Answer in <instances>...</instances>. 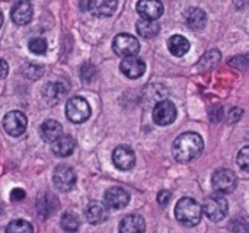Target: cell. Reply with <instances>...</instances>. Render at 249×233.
Segmentation results:
<instances>
[{
	"instance_id": "f1b7e54d",
	"label": "cell",
	"mask_w": 249,
	"mask_h": 233,
	"mask_svg": "<svg viewBox=\"0 0 249 233\" xmlns=\"http://www.w3.org/2000/svg\"><path fill=\"white\" fill-rule=\"evenodd\" d=\"M169 200H171V193H169V191L163 190V191H160V193L158 194V203H159L160 206H166V204L169 203Z\"/></svg>"
},
{
	"instance_id": "484cf974",
	"label": "cell",
	"mask_w": 249,
	"mask_h": 233,
	"mask_svg": "<svg viewBox=\"0 0 249 233\" xmlns=\"http://www.w3.org/2000/svg\"><path fill=\"white\" fill-rule=\"evenodd\" d=\"M28 48H29L31 53H34V54H36V55H42V54L47 53L48 45H47V41H45L44 38L35 36V38H31V39H29Z\"/></svg>"
},
{
	"instance_id": "8992f818",
	"label": "cell",
	"mask_w": 249,
	"mask_h": 233,
	"mask_svg": "<svg viewBox=\"0 0 249 233\" xmlns=\"http://www.w3.org/2000/svg\"><path fill=\"white\" fill-rule=\"evenodd\" d=\"M28 127V118L20 111H10L3 117V128L12 137H18L25 133Z\"/></svg>"
},
{
	"instance_id": "4316f807",
	"label": "cell",
	"mask_w": 249,
	"mask_h": 233,
	"mask_svg": "<svg viewBox=\"0 0 249 233\" xmlns=\"http://www.w3.org/2000/svg\"><path fill=\"white\" fill-rule=\"evenodd\" d=\"M6 231L7 232H13V233H28V232H34V228H32V225L31 223H28V222H25V220H22V219H18V220H13V222H10L9 223V226L6 228Z\"/></svg>"
},
{
	"instance_id": "30bf717a",
	"label": "cell",
	"mask_w": 249,
	"mask_h": 233,
	"mask_svg": "<svg viewBox=\"0 0 249 233\" xmlns=\"http://www.w3.org/2000/svg\"><path fill=\"white\" fill-rule=\"evenodd\" d=\"M104 203L111 210H121L130 203V194L121 187H112L105 191Z\"/></svg>"
},
{
	"instance_id": "9c48e42d",
	"label": "cell",
	"mask_w": 249,
	"mask_h": 233,
	"mask_svg": "<svg viewBox=\"0 0 249 233\" xmlns=\"http://www.w3.org/2000/svg\"><path fill=\"white\" fill-rule=\"evenodd\" d=\"M53 182L60 191H70L76 184V174L67 165H60L55 168L53 175Z\"/></svg>"
},
{
	"instance_id": "52a82bcc",
	"label": "cell",
	"mask_w": 249,
	"mask_h": 233,
	"mask_svg": "<svg viewBox=\"0 0 249 233\" xmlns=\"http://www.w3.org/2000/svg\"><path fill=\"white\" fill-rule=\"evenodd\" d=\"M236 175L231 169H219L213 174V188L220 194H229L236 188Z\"/></svg>"
},
{
	"instance_id": "4fadbf2b",
	"label": "cell",
	"mask_w": 249,
	"mask_h": 233,
	"mask_svg": "<svg viewBox=\"0 0 249 233\" xmlns=\"http://www.w3.org/2000/svg\"><path fill=\"white\" fill-rule=\"evenodd\" d=\"M34 16V9L28 0H20L13 4L10 10V18L16 25H28L32 20Z\"/></svg>"
},
{
	"instance_id": "ba28073f",
	"label": "cell",
	"mask_w": 249,
	"mask_h": 233,
	"mask_svg": "<svg viewBox=\"0 0 249 233\" xmlns=\"http://www.w3.org/2000/svg\"><path fill=\"white\" fill-rule=\"evenodd\" d=\"M177 107L171 101H160L153 108V121L158 125H169L177 120Z\"/></svg>"
},
{
	"instance_id": "ffe728a7",
	"label": "cell",
	"mask_w": 249,
	"mask_h": 233,
	"mask_svg": "<svg viewBox=\"0 0 249 233\" xmlns=\"http://www.w3.org/2000/svg\"><path fill=\"white\" fill-rule=\"evenodd\" d=\"M185 20H187V25L194 29V31H200L206 26L207 23V15L203 9L200 7H190L187 12H185Z\"/></svg>"
},
{
	"instance_id": "7402d4cb",
	"label": "cell",
	"mask_w": 249,
	"mask_h": 233,
	"mask_svg": "<svg viewBox=\"0 0 249 233\" xmlns=\"http://www.w3.org/2000/svg\"><path fill=\"white\" fill-rule=\"evenodd\" d=\"M190 41L182 35H172L168 39V50L175 57H182L190 51Z\"/></svg>"
},
{
	"instance_id": "277c9868",
	"label": "cell",
	"mask_w": 249,
	"mask_h": 233,
	"mask_svg": "<svg viewBox=\"0 0 249 233\" xmlns=\"http://www.w3.org/2000/svg\"><path fill=\"white\" fill-rule=\"evenodd\" d=\"M90 105L82 96H73L67 101L66 105V117L69 121L74 124H82L90 117Z\"/></svg>"
},
{
	"instance_id": "cb8c5ba5",
	"label": "cell",
	"mask_w": 249,
	"mask_h": 233,
	"mask_svg": "<svg viewBox=\"0 0 249 233\" xmlns=\"http://www.w3.org/2000/svg\"><path fill=\"white\" fill-rule=\"evenodd\" d=\"M136 29H137V34L143 38H153L159 34V23L156 20H152V19H139L137 23H136Z\"/></svg>"
},
{
	"instance_id": "4dcf8cb0",
	"label": "cell",
	"mask_w": 249,
	"mask_h": 233,
	"mask_svg": "<svg viewBox=\"0 0 249 233\" xmlns=\"http://www.w3.org/2000/svg\"><path fill=\"white\" fill-rule=\"evenodd\" d=\"M7 73H9V64L3 58H0V79H4Z\"/></svg>"
},
{
	"instance_id": "5bb4252c",
	"label": "cell",
	"mask_w": 249,
	"mask_h": 233,
	"mask_svg": "<svg viewBox=\"0 0 249 233\" xmlns=\"http://www.w3.org/2000/svg\"><path fill=\"white\" fill-rule=\"evenodd\" d=\"M136 7L139 15L144 19L156 20L163 15V4L160 0H139Z\"/></svg>"
},
{
	"instance_id": "603a6c76",
	"label": "cell",
	"mask_w": 249,
	"mask_h": 233,
	"mask_svg": "<svg viewBox=\"0 0 249 233\" xmlns=\"http://www.w3.org/2000/svg\"><path fill=\"white\" fill-rule=\"evenodd\" d=\"M36 207H38V215H41L42 217H48L50 215H53L57 207H58V201L53 194H42L38 197L36 201Z\"/></svg>"
},
{
	"instance_id": "f546056e",
	"label": "cell",
	"mask_w": 249,
	"mask_h": 233,
	"mask_svg": "<svg viewBox=\"0 0 249 233\" xmlns=\"http://www.w3.org/2000/svg\"><path fill=\"white\" fill-rule=\"evenodd\" d=\"M10 198H12L13 201H20V200L25 198V191H23L22 188H13V190L10 191Z\"/></svg>"
},
{
	"instance_id": "e0dca14e",
	"label": "cell",
	"mask_w": 249,
	"mask_h": 233,
	"mask_svg": "<svg viewBox=\"0 0 249 233\" xmlns=\"http://www.w3.org/2000/svg\"><path fill=\"white\" fill-rule=\"evenodd\" d=\"M85 217L90 225H99L104 223L108 219V207L102 203L92 201L85 210Z\"/></svg>"
},
{
	"instance_id": "d4e9b609",
	"label": "cell",
	"mask_w": 249,
	"mask_h": 233,
	"mask_svg": "<svg viewBox=\"0 0 249 233\" xmlns=\"http://www.w3.org/2000/svg\"><path fill=\"white\" fill-rule=\"evenodd\" d=\"M79 226H80V222H79V217L74 213L67 212V213L63 215V217H61V228L66 232H74V231L79 229Z\"/></svg>"
},
{
	"instance_id": "9a60e30c",
	"label": "cell",
	"mask_w": 249,
	"mask_h": 233,
	"mask_svg": "<svg viewBox=\"0 0 249 233\" xmlns=\"http://www.w3.org/2000/svg\"><path fill=\"white\" fill-rule=\"evenodd\" d=\"M50 144H51L53 153L55 156H58V158H67V156H70L73 153L74 147H76V143H74L73 137L69 136V134H61L58 139H55Z\"/></svg>"
},
{
	"instance_id": "3957f363",
	"label": "cell",
	"mask_w": 249,
	"mask_h": 233,
	"mask_svg": "<svg viewBox=\"0 0 249 233\" xmlns=\"http://www.w3.org/2000/svg\"><path fill=\"white\" fill-rule=\"evenodd\" d=\"M229 210L228 200L225 198L223 194H212L204 200L203 204V212L204 215L212 220V222H220L226 217Z\"/></svg>"
},
{
	"instance_id": "d6986e66",
	"label": "cell",
	"mask_w": 249,
	"mask_h": 233,
	"mask_svg": "<svg viewBox=\"0 0 249 233\" xmlns=\"http://www.w3.org/2000/svg\"><path fill=\"white\" fill-rule=\"evenodd\" d=\"M63 134V127L54 120H47L39 125V136L44 142L51 143Z\"/></svg>"
},
{
	"instance_id": "ac0fdd59",
	"label": "cell",
	"mask_w": 249,
	"mask_h": 233,
	"mask_svg": "<svg viewBox=\"0 0 249 233\" xmlns=\"http://www.w3.org/2000/svg\"><path fill=\"white\" fill-rule=\"evenodd\" d=\"M67 90H69V86L64 82H54V83H48L44 88L42 95H44V99L53 105V104H58L66 96Z\"/></svg>"
},
{
	"instance_id": "5b68a950",
	"label": "cell",
	"mask_w": 249,
	"mask_h": 233,
	"mask_svg": "<svg viewBox=\"0 0 249 233\" xmlns=\"http://www.w3.org/2000/svg\"><path fill=\"white\" fill-rule=\"evenodd\" d=\"M114 53L120 57L136 55L140 51V42L136 36L130 34H120L112 41Z\"/></svg>"
},
{
	"instance_id": "2e32d148",
	"label": "cell",
	"mask_w": 249,
	"mask_h": 233,
	"mask_svg": "<svg viewBox=\"0 0 249 233\" xmlns=\"http://www.w3.org/2000/svg\"><path fill=\"white\" fill-rule=\"evenodd\" d=\"M118 0H89L88 1V9L95 15L101 18H108L112 16L114 12L117 10Z\"/></svg>"
},
{
	"instance_id": "7a4b0ae2",
	"label": "cell",
	"mask_w": 249,
	"mask_h": 233,
	"mask_svg": "<svg viewBox=\"0 0 249 233\" xmlns=\"http://www.w3.org/2000/svg\"><path fill=\"white\" fill-rule=\"evenodd\" d=\"M175 217L184 226H196L201 222L203 209L194 198L184 197L177 203Z\"/></svg>"
},
{
	"instance_id": "7c38bea8",
	"label": "cell",
	"mask_w": 249,
	"mask_h": 233,
	"mask_svg": "<svg viewBox=\"0 0 249 233\" xmlns=\"http://www.w3.org/2000/svg\"><path fill=\"white\" fill-rule=\"evenodd\" d=\"M120 69L128 79H139L144 74L146 64L142 58H139L136 55H128V57H124Z\"/></svg>"
},
{
	"instance_id": "8fae6325",
	"label": "cell",
	"mask_w": 249,
	"mask_h": 233,
	"mask_svg": "<svg viewBox=\"0 0 249 233\" xmlns=\"http://www.w3.org/2000/svg\"><path fill=\"white\" fill-rule=\"evenodd\" d=\"M112 162L120 171H130L136 163V155L128 146H118L112 152Z\"/></svg>"
},
{
	"instance_id": "83f0119b",
	"label": "cell",
	"mask_w": 249,
	"mask_h": 233,
	"mask_svg": "<svg viewBox=\"0 0 249 233\" xmlns=\"http://www.w3.org/2000/svg\"><path fill=\"white\" fill-rule=\"evenodd\" d=\"M238 165L241 166V169L247 174L249 171V147L248 146H245L241 152H239V155H238Z\"/></svg>"
},
{
	"instance_id": "44dd1931",
	"label": "cell",
	"mask_w": 249,
	"mask_h": 233,
	"mask_svg": "<svg viewBox=\"0 0 249 233\" xmlns=\"http://www.w3.org/2000/svg\"><path fill=\"white\" fill-rule=\"evenodd\" d=\"M144 229H146L144 219L139 215H128L120 223V231L123 233L144 232Z\"/></svg>"
},
{
	"instance_id": "6da1fadb",
	"label": "cell",
	"mask_w": 249,
	"mask_h": 233,
	"mask_svg": "<svg viewBox=\"0 0 249 233\" xmlns=\"http://www.w3.org/2000/svg\"><path fill=\"white\" fill-rule=\"evenodd\" d=\"M204 150V142L203 137L198 133L187 131L177 137V140L172 144V153L177 162L188 163L194 159H197Z\"/></svg>"
},
{
	"instance_id": "1f68e13d",
	"label": "cell",
	"mask_w": 249,
	"mask_h": 233,
	"mask_svg": "<svg viewBox=\"0 0 249 233\" xmlns=\"http://www.w3.org/2000/svg\"><path fill=\"white\" fill-rule=\"evenodd\" d=\"M1 25H3V15H1V12H0V28H1Z\"/></svg>"
}]
</instances>
